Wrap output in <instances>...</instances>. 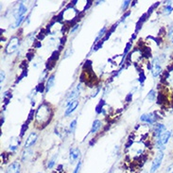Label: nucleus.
<instances>
[{
    "label": "nucleus",
    "mask_w": 173,
    "mask_h": 173,
    "mask_svg": "<svg viewBox=\"0 0 173 173\" xmlns=\"http://www.w3.org/2000/svg\"><path fill=\"white\" fill-rule=\"evenodd\" d=\"M53 115V113L51 109L48 107V104L43 103L39 106V108L36 112V121L40 125H46V123H49L51 117Z\"/></svg>",
    "instance_id": "obj_1"
},
{
    "label": "nucleus",
    "mask_w": 173,
    "mask_h": 173,
    "mask_svg": "<svg viewBox=\"0 0 173 173\" xmlns=\"http://www.w3.org/2000/svg\"><path fill=\"white\" fill-rule=\"evenodd\" d=\"M171 136V131H166L165 133L157 139V142H156V146L160 150V151H163L166 149V144L169 141Z\"/></svg>",
    "instance_id": "obj_2"
},
{
    "label": "nucleus",
    "mask_w": 173,
    "mask_h": 173,
    "mask_svg": "<svg viewBox=\"0 0 173 173\" xmlns=\"http://www.w3.org/2000/svg\"><path fill=\"white\" fill-rule=\"evenodd\" d=\"M164 159V152L163 151H159L157 154H156V157L154 158L152 164H151V173H154L158 170V168L161 167L162 162Z\"/></svg>",
    "instance_id": "obj_3"
},
{
    "label": "nucleus",
    "mask_w": 173,
    "mask_h": 173,
    "mask_svg": "<svg viewBox=\"0 0 173 173\" xmlns=\"http://www.w3.org/2000/svg\"><path fill=\"white\" fill-rule=\"evenodd\" d=\"M19 43H20V40L18 37H12L10 40L8 46H6V53L7 54H12L13 52H15L18 48Z\"/></svg>",
    "instance_id": "obj_4"
},
{
    "label": "nucleus",
    "mask_w": 173,
    "mask_h": 173,
    "mask_svg": "<svg viewBox=\"0 0 173 173\" xmlns=\"http://www.w3.org/2000/svg\"><path fill=\"white\" fill-rule=\"evenodd\" d=\"M158 117L156 114L154 113H151V114H144L141 115V117H140V120L143 121V122H146V123H149V124H154V123L157 121Z\"/></svg>",
    "instance_id": "obj_5"
},
{
    "label": "nucleus",
    "mask_w": 173,
    "mask_h": 173,
    "mask_svg": "<svg viewBox=\"0 0 173 173\" xmlns=\"http://www.w3.org/2000/svg\"><path fill=\"white\" fill-rule=\"evenodd\" d=\"M162 72V67L160 65V59L159 58H155L152 61V68H151V73L153 77L159 76Z\"/></svg>",
    "instance_id": "obj_6"
},
{
    "label": "nucleus",
    "mask_w": 173,
    "mask_h": 173,
    "mask_svg": "<svg viewBox=\"0 0 173 173\" xmlns=\"http://www.w3.org/2000/svg\"><path fill=\"white\" fill-rule=\"evenodd\" d=\"M5 173H21V165L19 162L14 161L12 164H10L8 168H6Z\"/></svg>",
    "instance_id": "obj_7"
},
{
    "label": "nucleus",
    "mask_w": 173,
    "mask_h": 173,
    "mask_svg": "<svg viewBox=\"0 0 173 173\" xmlns=\"http://www.w3.org/2000/svg\"><path fill=\"white\" fill-rule=\"evenodd\" d=\"M37 134L36 133H31L28 139H26V142H25L24 144V147H25V149H29V148H30L31 146H33L35 144V142L37 141Z\"/></svg>",
    "instance_id": "obj_8"
},
{
    "label": "nucleus",
    "mask_w": 173,
    "mask_h": 173,
    "mask_svg": "<svg viewBox=\"0 0 173 173\" xmlns=\"http://www.w3.org/2000/svg\"><path fill=\"white\" fill-rule=\"evenodd\" d=\"M80 85H78L76 89H74L73 91L68 95L67 97V105H69L71 102H73L74 100H77V97L80 96Z\"/></svg>",
    "instance_id": "obj_9"
},
{
    "label": "nucleus",
    "mask_w": 173,
    "mask_h": 173,
    "mask_svg": "<svg viewBox=\"0 0 173 173\" xmlns=\"http://www.w3.org/2000/svg\"><path fill=\"white\" fill-rule=\"evenodd\" d=\"M80 156V151L78 149V148H74V149H71L70 152H69V161H70V164L75 163L79 159Z\"/></svg>",
    "instance_id": "obj_10"
},
{
    "label": "nucleus",
    "mask_w": 173,
    "mask_h": 173,
    "mask_svg": "<svg viewBox=\"0 0 173 173\" xmlns=\"http://www.w3.org/2000/svg\"><path fill=\"white\" fill-rule=\"evenodd\" d=\"M165 131H166V126L164 124H156L153 129V134L157 138H159Z\"/></svg>",
    "instance_id": "obj_11"
},
{
    "label": "nucleus",
    "mask_w": 173,
    "mask_h": 173,
    "mask_svg": "<svg viewBox=\"0 0 173 173\" xmlns=\"http://www.w3.org/2000/svg\"><path fill=\"white\" fill-rule=\"evenodd\" d=\"M78 105H79V101L76 100H74L73 102H71L69 105H67V108H66V110H65V113H64V115H69V114H71L74 111H75L76 109H77V107H78Z\"/></svg>",
    "instance_id": "obj_12"
},
{
    "label": "nucleus",
    "mask_w": 173,
    "mask_h": 173,
    "mask_svg": "<svg viewBox=\"0 0 173 173\" xmlns=\"http://www.w3.org/2000/svg\"><path fill=\"white\" fill-rule=\"evenodd\" d=\"M27 11H28L27 7L25 6L23 3H20V5H19V7H18V10L16 11V12L14 13L15 18L18 19V18L22 17V16H24V14L27 12Z\"/></svg>",
    "instance_id": "obj_13"
},
{
    "label": "nucleus",
    "mask_w": 173,
    "mask_h": 173,
    "mask_svg": "<svg viewBox=\"0 0 173 173\" xmlns=\"http://www.w3.org/2000/svg\"><path fill=\"white\" fill-rule=\"evenodd\" d=\"M54 82H55V76L51 75L50 77L47 79L46 84V92H48L49 90L51 89V87L54 85Z\"/></svg>",
    "instance_id": "obj_14"
},
{
    "label": "nucleus",
    "mask_w": 173,
    "mask_h": 173,
    "mask_svg": "<svg viewBox=\"0 0 173 173\" xmlns=\"http://www.w3.org/2000/svg\"><path fill=\"white\" fill-rule=\"evenodd\" d=\"M32 153H33V151H32L31 150H26V151H25L23 152V154H22V158H21L22 162L29 161V159L32 156Z\"/></svg>",
    "instance_id": "obj_15"
},
{
    "label": "nucleus",
    "mask_w": 173,
    "mask_h": 173,
    "mask_svg": "<svg viewBox=\"0 0 173 173\" xmlns=\"http://www.w3.org/2000/svg\"><path fill=\"white\" fill-rule=\"evenodd\" d=\"M100 126H101V122H100V120H98V119L95 120V121L93 122V126H92V129H91V134H95V133H97V131L100 128Z\"/></svg>",
    "instance_id": "obj_16"
},
{
    "label": "nucleus",
    "mask_w": 173,
    "mask_h": 173,
    "mask_svg": "<svg viewBox=\"0 0 173 173\" xmlns=\"http://www.w3.org/2000/svg\"><path fill=\"white\" fill-rule=\"evenodd\" d=\"M173 11V7L171 6V2H169V4L168 6H166L164 8V11H163V13L165 15H169Z\"/></svg>",
    "instance_id": "obj_17"
},
{
    "label": "nucleus",
    "mask_w": 173,
    "mask_h": 173,
    "mask_svg": "<svg viewBox=\"0 0 173 173\" xmlns=\"http://www.w3.org/2000/svg\"><path fill=\"white\" fill-rule=\"evenodd\" d=\"M57 154H55L53 157H52V159L51 160H49L48 161V163H47V168H52L54 166H55V164H56V160H57Z\"/></svg>",
    "instance_id": "obj_18"
},
{
    "label": "nucleus",
    "mask_w": 173,
    "mask_h": 173,
    "mask_svg": "<svg viewBox=\"0 0 173 173\" xmlns=\"http://www.w3.org/2000/svg\"><path fill=\"white\" fill-rule=\"evenodd\" d=\"M105 33H107L106 32V27H104V28H102L101 29V30L98 32V35H97V39H96V42H95V44H97V41L100 40L101 37H103L104 35H106Z\"/></svg>",
    "instance_id": "obj_19"
},
{
    "label": "nucleus",
    "mask_w": 173,
    "mask_h": 173,
    "mask_svg": "<svg viewBox=\"0 0 173 173\" xmlns=\"http://www.w3.org/2000/svg\"><path fill=\"white\" fill-rule=\"evenodd\" d=\"M155 94H156V92L154 91L153 89L151 90V91L149 92V94H148V96H147L148 100H151V101H153V100H154V98H155Z\"/></svg>",
    "instance_id": "obj_20"
},
{
    "label": "nucleus",
    "mask_w": 173,
    "mask_h": 173,
    "mask_svg": "<svg viewBox=\"0 0 173 173\" xmlns=\"http://www.w3.org/2000/svg\"><path fill=\"white\" fill-rule=\"evenodd\" d=\"M77 126V119H74L71 123H70V126H69V133H74V131L76 129Z\"/></svg>",
    "instance_id": "obj_21"
},
{
    "label": "nucleus",
    "mask_w": 173,
    "mask_h": 173,
    "mask_svg": "<svg viewBox=\"0 0 173 173\" xmlns=\"http://www.w3.org/2000/svg\"><path fill=\"white\" fill-rule=\"evenodd\" d=\"M104 104H105V101H104L103 100H101L100 102L98 103V105L97 106V109H96V112H97V114H100V113L102 112V107H103Z\"/></svg>",
    "instance_id": "obj_22"
},
{
    "label": "nucleus",
    "mask_w": 173,
    "mask_h": 173,
    "mask_svg": "<svg viewBox=\"0 0 173 173\" xmlns=\"http://www.w3.org/2000/svg\"><path fill=\"white\" fill-rule=\"evenodd\" d=\"M45 87H46V86H44L43 82H41V83H39V84L36 86L35 90H36V92H38V93H43V92L45 91Z\"/></svg>",
    "instance_id": "obj_23"
},
{
    "label": "nucleus",
    "mask_w": 173,
    "mask_h": 173,
    "mask_svg": "<svg viewBox=\"0 0 173 173\" xmlns=\"http://www.w3.org/2000/svg\"><path fill=\"white\" fill-rule=\"evenodd\" d=\"M34 110L32 109V110H30V112H29V117H28V120H27V124L29 125V123L30 122V121H32L33 120V117H34Z\"/></svg>",
    "instance_id": "obj_24"
},
{
    "label": "nucleus",
    "mask_w": 173,
    "mask_h": 173,
    "mask_svg": "<svg viewBox=\"0 0 173 173\" xmlns=\"http://www.w3.org/2000/svg\"><path fill=\"white\" fill-rule=\"evenodd\" d=\"M24 19H25V16H22V17H20V18H18V19H16V22H15V24L13 25V28L19 27L20 25L22 24V22L24 21Z\"/></svg>",
    "instance_id": "obj_25"
},
{
    "label": "nucleus",
    "mask_w": 173,
    "mask_h": 173,
    "mask_svg": "<svg viewBox=\"0 0 173 173\" xmlns=\"http://www.w3.org/2000/svg\"><path fill=\"white\" fill-rule=\"evenodd\" d=\"M168 38H169V40H170V42L173 43V25H172V26H171V27L169 28V29H168Z\"/></svg>",
    "instance_id": "obj_26"
},
{
    "label": "nucleus",
    "mask_w": 173,
    "mask_h": 173,
    "mask_svg": "<svg viewBox=\"0 0 173 173\" xmlns=\"http://www.w3.org/2000/svg\"><path fill=\"white\" fill-rule=\"evenodd\" d=\"M131 43H128V44L126 45V47H125V50H124V53H123V59H124V58L126 57V55L128 54V52L130 51V49H131Z\"/></svg>",
    "instance_id": "obj_27"
},
{
    "label": "nucleus",
    "mask_w": 173,
    "mask_h": 173,
    "mask_svg": "<svg viewBox=\"0 0 173 173\" xmlns=\"http://www.w3.org/2000/svg\"><path fill=\"white\" fill-rule=\"evenodd\" d=\"M130 3H131V1H124L123 2V4H122V7H121V10L123 11V12H125L126 10H127V8H128V6L130 5Z\"/></svg>",
    "instance_id": "obj_28"
},
{
    "label": "nucleus",
    "mask_w": 173,
    "mask_h": 173,
    "mask_svg": "<svg viewBox=\"0 0 173 173\" xmlns=\"http://www.w3.org/2000/svg\"><path fill=\"white\" fill-rule=\"evenodd\" d=\"M80 168H81V161H79V163L77 164V166H76L75 169H74L73 173H79L80 170Z\"/></svg>",
    "instance_id": "obj_29"
},
{
    "label": "nucleus",
    "mask_w": 173,
    "mask_h": 173,
    "mask_svg": "<svg viewBox=\"0 0 173 173\" xmlns=\"http://www.w3.org/2000/svg\"><path fill=\"white\" fill-rule=\"evenodd\" d=\"M103 42H104V41L102 40V41H100V43H97V44H96V46L93 47V50H97V49H100L101 46H102V45H103Z\"/></svg>",
    "instance_id": "obj_30"
},
{
    "label": "nucleus",
    "mask_w": 173,
    "mask_h": 173,
    "mask_svg": "<svg viewBox=\"0 0 173 173\" xmlns=\"http://www.w3.org/2000/svg\"><path fill=\"white\" fill-rule=\"evenodd\" d=\"M27 129H28V124H27V123H25V124L22 126V129H21V134H20V136H21V137L24 135L25 131H27Z\"/></svg>",
    "instance_id": "obj_31"
},
{
    "label": "nucleus",
    "mask_w": 173,
    "mask_h": 173,
    "mask_svg": "<svg viewBox=\"0 0 173 173\" xmlns=\"http://www.w3.org/2000/svg\"><path fill=\"white\" fill-rule=\"evenodd\" d=\"M166 173H173V163L170 164L169 166L167 167V168H166Z\"/></svg>",
    "instance_id": "obj_32"
},
{
    "label": "nucleus",
    "mask_w": 173,
    "mask_h": 173,
    "mask_svg": "<svg viewBox=\"0 0 173 173\" xmlns=\"http://www.w3.org/2000/svg\"><path fill=\"white\" fill-rule=\"evenodd\" d=\"M145 74L143 73V72H140V75H139V79H138V80L140 81V82H143L144 80H145Z\"/></svg>",
    "instance_id": "obj_33"
},
{
    "label": "nucleus",
    "mask_w": 173,
    "mask_h": 173,
    "mask_svg": "<svg viewBox=\"0 0 173 173\" xmlns=\"http://www.w3.org/2000/svg\"><path fill=\"white\" fill-rule=\"evenodd\" d=\"M33 57H34L33 52H31V51L28 52V54H27V58H28V60H29V61H31L32 59H33Z\"/></svg>",
    "instance_id": "obj_34"
},
{
    "label": "nucleus",
    "mask_w": 173,
    "mask_h": 173,
    "mask_svg": "<svg viewBox=\"0 0 173 173\" xmlns=\"http://www.w3.org/2000/svg\"><path fill=\"white\" fill-rule=\"evenodd\" d=\"M72 53H73L72 48H68V49H67V51L64 53V58H67V57H68V56H70Z\"/></svg>",
    "instance_id": "obj_35"
},
{
    "label": "nucleus",
    "mask_w": 173,
    "mask_h": 173,
    "mask_svg": "<svg viewBox=\"0 0 173 173\" xmlns=\"http://www.w3.org/2000/svg\"><path fill=\"white\" fill-rule=\"evenodd\" d=\"M0 74H1V83H2V82L5 80V78H6V74H5V72L2 70L1 71V73H0Z\"/></svg>",
    "instance_id": "obj_36"
},
{
    "label": "nucleus",
    "mask_w": 173,
    "mask_h": 173,
    "mask_svg": "<svg viewBox=\"0 0 173 173\" xmlns=\"http://www.w3.org/2000/svg\"><path fill=\"white\" fill-rule=\"evenodd\" d=\"M133 97V93H130L127 97H126V101H128V102H130V100H131V98Z\"/></svg>",
    "instance_id": "obj_37"
},
{
    "label": "nucleus",
    "mask_w": 173,
    "mask_h": 173,
    "mask_svg": "<svg viewBox=\"0 0 173 173\" xmlns=\"http://www.w3.org/2000/svg\"><path fill=\"white\" fill-rule=\"evenodd\" d=\"M91 5H92V1H90V0H89V1H87V6H85L84 11H87V10L89 9V7L91 6Z\"/></svg>",
    "instance_id": "obj_38"
},
{
    "label": "nucleus",
    "mask_w": 173,
    "mask_h": 173,
    "mask_svg": "<svg viewBox=\"0 0 173 173\" xmlns=\"http://www.w3.org/2000/svg\"><path fill=\"white\" fill-rule=\"evenodd\" d=\"M130 13H131L130 12H127V13H125L124 15L122 16V18H121V20H120V21L122 22L123 20H125V19H126V17H127V16H129V15H130Z\"/></svg>",
    "instance_id": "obj_39"
},
{
    "label": "nucleus",
    "mask_w": 173,
    "mask_h": 173,
    "mask_svg": "<svg viewBox=\"0 0 173 173\" xmlns=\"http://www.w3.org/2000/svg\"><path fill=\"white\" fill-rule=\"evenodd\" d=\"M79 27H80V25H76V27H74L72 29H71V32L73 33V32H75V30H77L78 29H79Z\"/></svg>",
    "instance_id": "obj_40"
},
{
    "label": "nucleus",
    "mask_w": 173,
    "mask_h": 173,
    "mask_svg": "<svg viewBox=\"0 0 173 173\" xmlns=\"http://www.w3.org/2000/svg\"><path fill=\"white\" fill-rule=\"evenodd\" d=\"M42 46V44H41V42H37L35 45H34V47L35 48H38V47H41Z\"/></svg>",
    "instance_id": "obj_41"
},
{
    "label": "nucleus",
    "mask_w": 173,
    "mask_h": 173,
    "mask_svg": "<svg viewBox=\"0 0 173 173\" xmlns=\"http://www.w3.org/2000/svg\"><path fill=\"white\" fill-rule=\"evenodd\" d=\"M65 40H66V37H63V38L61 39V46H63V45L65 44Z\"/></svg>",
    "instance_id": "obj_42"
},
{
    "label": "nucleus",
    "mask_w": 173,
    "mask_h": 173,
    "mask_svg": "<svg viewBox=\"0 0 173 173\" xmlns=\"http://www.w3.org/2000/svg\"><path fill=\"white\" fill-rule=\"evenodd\" d=\"M3 123H4V117H2L1 118V125H3Z\"/></svg>",
    "instance_id": "obj_43"
},
{
    "label": "nucleus",
    "mask_w": 173,
    "mask_h": 173,
    "mask_svg": "<svg viewBox=\"0 0 173 173\" xmlns=\"http://www.w3.org/2000/svg\"><path fill=\"white\" fill-rule=\"evenodd\" d=\"M140 173H148V172H147L146 170H142V171H141V172H140Z\"/></svg>",
    "instance_id": "obj_44"
},
{
    "label": "nucleus",
    "mask_w": 173,
    "mask_h": 173,
    "mask_svg": "<svg viewBox=\"0 0 173 173\" xmlns=\"http://www.w3.org/2000/svg\"><path fill=\"white\" fill-rule=\"evenodd\" d=\"M38 173H43V172H38Z\"/></svg>",
    "instance_id": "obj_45"
}]
</instances>
